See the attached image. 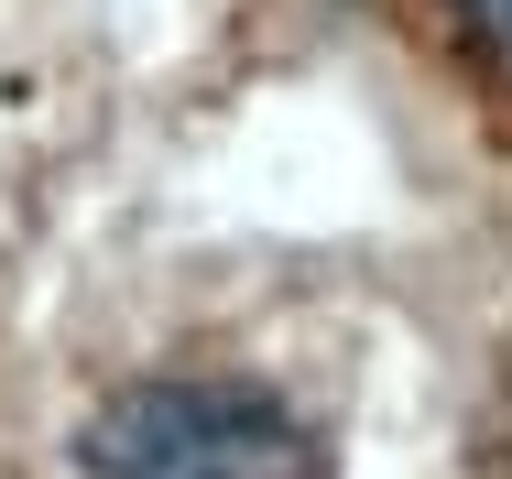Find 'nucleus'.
I'll list each match as a JSON object with an SVG mask.
<instances>
[{
    "label": "nucleus",
    "instance_id": "obj_1",
    "mask_svg": "<svg viewBox=\"0 0 512 479\" xmlns=\"http://www.w3.org/2000/svg\"><path fill=\"white\" fill-rule=\"evenodd\" d=\"M77 479H327L316 436L251 382H131L88 414Z\"/></svg>",
    "mask_w": 512,
    "mask_h": 479
},
{
    "label": "nucleus",
    "instance_id": "obj_2",
    "mask_svg": "<svg viewBox=\"0 0 512 479\" xmlns=\"http://www.w3.org/2000/svg\"><path fill=\"white\" fill-rule=\"evenodd\" d=\"M447 22H458V44H469V66L512 88V0H447Z\"/></svg>",
    "mask_w": 512,
    "mask_h": 479
}]
</instances>
